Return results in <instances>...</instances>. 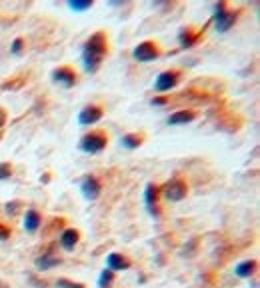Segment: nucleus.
Listing matches in <instances>:
<instances>
[{"instance_id":"f257e3e1","label":"nucleus","mask_w":260,"mask_h":288,"mask_svg":"<svg viewBox=\"0 0 260 288\" xmlns=\"http://www.w3.org/2000/svg\"><path fill=\"white\" fill-rule=\"evenodd\" d=\"M106 54H108L106 34L104 32H94L86 40V44L82 48V68H84V72H88V74L96 72Z\"/></svg>"},{"instance_id":"f03ea898","label":"nucleus","mask_w":260,"mask_h":288,"mask_svg":"<svg viewBox=\"0 0 260 288\" xmlns=\"http://www.w3.org/2000/svg\"><path fill=\"white\" fill-rule=\"evenodd\" d=\"M236 18H238V12H232V10H228L224 2H218V4L214 6L212 20H214V28H216V32L230 30V28L234 26Z\"/></svg>"},{"instance_id":"7ed1b4c3","label":"nucleus","mask_w":260,"mask_h":288,"mask_svg":"<svg viewBox=\"0 0 260 288\" xmlns=\"http://www.w3.org/2000/svg\"><path fill=\"white\" fill-rule=\"evenodd\" d=\"M106 144H108V136L104 132H90V134L80 138L78 148L82 152H86V154H98V152H102L106 148Z\"/></svg>"},{"instance_id":"20e7f679","label":"nucleus","mask_w":260,"mask_h":288,"mask_svg":"<svg viewBox=\"0 0 260 288\" xmlns=\"http://www.w3.org/2000/svg\"><path fill=\"white\" fill-rule=\"evenodd\" d=\"M188 194V184L182 178H172L162 186V196L170 202H180Z\"/></svg>"},{"instance_id":"39448f33","label":"nucleus","mask_w":260,"mask_h":288,"mask_svg":"<svg viewBox=\"0 0 260 288\" xmlns=\"http://www.w3.org/2000/svg\"><path fill=\"white\" fill-rule=\"evenodd\" d=\"M132 56H134L138 62H152V60H156V58L160 56V48H158L156 42L144 40V42H140V44L132 50Z\"/></svg>"},{"instance_id":"423d86ee","label":"nucleus","mask_w":260,"mask_h":288,"mask_svg":"<svg viewBox=\"0 0 260 288\" xmlns=\"http://www.w3.org/2000/svg\"><path fill=\"white\" fill-rule=\"evenodd\" d=\"M180 80V72L178 70H164L156 76L154 80V90L156 92H168L170 88H174Z\"/></svg>"},{"instance_id":"0eeeda50","label":"nucleus","mask_w":260,"mask_h":288,"mask_svg":"<svg viewBox=\"0 0 260 288\" xmlns=\"http://www.w3.org/2000/svg\"><path fill=\"white\" fill-rule=\"evenodd\" d=\"M102 108L96 106V104H90V106H84L80 112H78V122L82 124V126H92V124H96L100 122V118H102Z\"/></svg>"},{"instance_id":"6e6552de","label":"nucleus","mask_w":260,"mask_h":288,"mask_svg":"<svg viewBox=\"0 0 260 288\" xmlns=\"http://www.w3.org/2000/svg\"><path fill=\"white\" fill-rule=\"evenodd\" d=\"M52 80H54L56 84H62L64 88H72V86L76 84L78 76H76V72H74L72 68H68V66H60V68L52 70Z\"/></svg>"},{"instance_id":"1a4fd4ad","label":"nucleus","mask_w":260,"mask_h":288,"mask_svg":"<svg viewBox=\"0 0 260 288\" xmlns=\"http://www.w3.org/2000/svg\"><path fill=\"white\" fill-rule=\"evenodd\" d=\"M80 192H82V196L86 200H96L100 196V192H102V186H100L96 176H86L82 180V184H80Z\"/></svg>"},{"instance_id":"9d476101","label":"nucleus","mask_w":260,"mask_h":288,"mask_svg":"<svg viewBox=\"0 0 260 288\" xmlns=\"http://www.w3.org/2000/svg\"><path fill=\"white\" fill-rule=\"evenodd\" d=\"M158 194H160V188L156 184H148L144 190V204L152 216H158Z\"/></svg>"},{"instance_id":"9b49d317","label":"nucleus","mask_w":260,"mask_h":288,"mask_svg":"<svg viewBox=\"0 0 260 288\" xmlns=\"http://www.w3.org/2000/svg\"><path fill=\"white\" fill-rule=\"evenodd\" d=\"M194 118H196L194 110H178V112L170 114L166 122H168L170 126H180V124H188V122H192Z\"/></svg>"},{"instance_id":"f8f14e48","label":"nucleus","mask_w":260,"mask_h":288,"mask_svg":"<svg viewBox=\"0 0 260 288\" xmlns=\"http://www.w3.org/2000/svg\"><path fill=\"white\" fill-rule=\"evenodd\" d=\"M106 266H108V270H112V272H114V270H128L130 260L126 256L112 252V254L106 256Z\"/></svg>"},{"instance_id":"ddd939ff","label":"nucleus","mask_w":260,"mask_h":288,"mask_svg":"<svg viewBox=\"0 0 260 288\" xmlns=\"http://www.w3.org/2000/svg\"><path fill=\"white\" fill-rule=\"evenodd\" d=\"M78 238H80L78 230H74V228H66L64 232H62V236H60V246L70 252V250H74V246L78 244Z\"/></svg>"},{"instance_id":"4468645a","label":"nucleus","mask_w":260,"mask_h":288,"mask_svg":"<svg viewBox=\"0 0 260 288\" xmlns=\"http://www.w3.org/2000/svg\"><path fill=\"white\" fill-rule=\"evenodd\" d=\"M40 224H42V218H40L38 210H34V208L26 210V214H24V228L28 232H36L40 228Z\"/></svg>"},{"instance_id":"2eb2a0df","label":"nucleus","mask_w":260,"mask_h":288,"mask_svg":"<svg viewBox=\"0 0 260 288\" xmlns=\"http://www.w3.org/2000/svg\"><path fill=\"white\" fill-rule=\"evenodd\" d=\"M254 270H256V262L254 260H244V262H240L238 266H236V276H240V278H248V276H252L254 274Z\"/></svg>"},{"instance_id":"dca6fc26","label":"nucleus","mask_w":260,"mask_h":288,"mask_svg":"<svg viewBox=\"0 0 260 288\" xmlns=\"http://www.w3.org/2000/svg\"><path fill=\"white\" fill-rule=\"evenodd\" d=\"M58 264H60V258H58V256L44 254V256H40V258H36V266H38L40 270H50V268H54V266H58Z\"/></svg>"},{"instance_id":"f3484780","label":"nucleus","mask_w":260,"mask_h":288,"mask_svg":"<svg viewBox=\"0 0 260 288\" xmlns=\"http://www.w3.org/2000/svg\"><path fill=\"white\" fill-rule=\"evenodd\" d=\"M142 136L140 134H124L122 138H120V144L124 146V148H128V150H134V148H138L140 144H142Z\"/></svg>"},{"instance_id":"a211bd4d","label":"nucleus","mask_w":260,"mask_h":288,"mask_svg":"<svg viewBox=\"0 0 260 288\" xmlns=\"http://www.w3.org/2000/svg\"><path fill=\"white\" fill-rule=\"evenodd\" d=\"M196 38H198V36H192V32L188 30V28L178 34V42H180V46H182V48H188V46H192V44L196 42Z\"/></svg>"},{"instance_id":"6ab92c4d","label":"nucleus","mask_w":260,"mask_h":288,"mask_svg":"<svg viewBox=\"0 0 260 288\" xmlns=\"http://www.w3.org/2000/svg\"><path fill=\"white\" fill-rule=\"evenodd\" d=\"M112 282H114V272L106 268V270L100 274V278H98V288H110Z\"/></svg>"},{"instance_id":"aec40b11","label":"nucleus","mask_w":260,"mask_h":288,"mask_svg":"<svg viewBox=\"0 0 260 288\" xmlns=\"http://www.w3.org/2000/svg\"><path fill=\"white\" fill-rule=\"evenodd\" d=\"M68 8H70V10H76V12H82V10H88V8H92V0H84V2L70 0V2H68Z\"/></svg>"},{"instance_id":"412c9836","label":"nucleus","mask_w":260,"mask_h":288,"mask_svg":"<svg viewBox=\"0 0 260 288\" xmlns=\"http://www.w3.org/2000/svg\"><path fill=\"white\" fill-rule=\"evenodd\" d=\"M10 176H12V166L8 162H2L0 164V180H6Z\"/></svg>"},{"instance_id":"4be33fe9","label":"nucleus","mask_w":260,"mask_h":288,"mask_svg":"<svg viewBox=\"0 0 260 288\" xmlns=\"http://www.w3.org/2000/svg\"><path fill=\"white\" fill-rule=\"evenodd\" d=\"M56 286L58 288H84V284H80V282H72V280H66V278H60V280L56 282Z\"/></svg>"},{"instance_id":"5701e85b","label":"nucleus","mask_w":260,"mask_h":288,"mask_svg":"<svg viewBox=\"0 0 260 288\" xmlns=\"http://www.w3.org/2000/svg\"><path fill=\"white\" fill-rule=\"evenodd\" d=\"M22 46H24V40H22V38H16V40L12 42V48H10L12 54H20V52H22Z\"/></svg>"},{"instance_id":"b1692460","label":"nucleus","mask_w":260,"mask_h":288,"mask_svg":"<svg viewBox=\"0 0 260 288\" xmlns=\"http://www.w3.org/2000/svg\"><path fill=\"white\" fill-rule=\"evenodd\" d=\"M16 206H20V202H8L6 204V214H16Z\"/></svg>"},{"instance_id":"393cba45","label":"nucleus","mask_w":260,"mask_h":288,"mask_svg":"<svg viewBox=\"0 0 260 288\" xmlns=\"http://www.w3.org/2000/svg\"><path fill=\"white\" fill-rule=\"evenodd\" d=\"M10 236V230L4 226V224H0V240H6Z\"/></svg>"},{"instance_id":"a878e982","label":"nucleus","mask_w":260,"mask_h":288,"mask_svg":"<svg viewBox=\"0 0 260 288\" xmlns=\"http://www.w3.org/2000/svg\"><path fill=\"white\" fill-rule=\"evenodd\" d=\"M166 104V98H154L152 100V106H164Z\"/></svg>"},{"instance_id":"bb28decb","label":"nucleus","mask_w":260,"mask_h":288,"mask_svg":"<svg viewBox=\"0 0 260 288\" xmlns=\"http://www.w3.org/2000/svg\"><path fill=\"white\" fill-rule=\"evenodd\" d=\"M4 122H6V112L0 108V128L4 126Z\"/></svg>"},{"instance_id":"cd10ccee","label":"nucleus","mask_w":260,"mask_h":288,"mask_svg":"<svg viewBox=\"0 0 260 288\" xmlns=\"http://www.w3.org/2000/svg\"><path fill=\"white\" fill-rule=\"evenodd\" d=\"M0 288H8V286H6V284H4V282H0Z\"/></svg>"}]
</instances>
